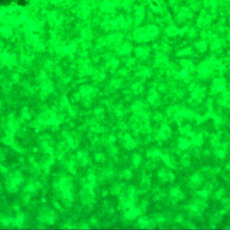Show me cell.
Returning <instances> with one entry per match:
<instances>
[{
    "mask_svg": "<svg viewBox=\"0 0 230 230\" xmlns=\"http://www.w3.org/2000/svg\"><path fill=\"white\" fill-rule=\"evenodd\" d=\"M171 6L173 7V8H176V7H177L178 6V1H177V0H171Z\"/></svg>",
    "mask_w": 230,
    "mask_h": 230,
    "instance_id": "2",
    "label": "cell"
},
{
    "mask_svg": "<svg viewBox=\"0 0 230 230\" xmlns=\"http://www.w3.org/2000/svg\"><path fill=\"white\" fill-rule=\"evenodd\" d=\"M191 14H192V11H191V7H188V6L181 7L179 9V13H178V19L181 21L186 20V19L190 18V17H191Z\"/></svg>",
    "mask_w": 230,
    "mask_h": 230,
    "instance_id": "1",
    "label": "cell"
}]
</instances>
